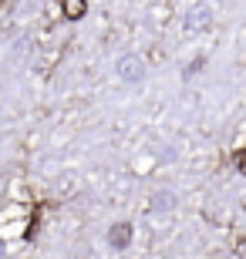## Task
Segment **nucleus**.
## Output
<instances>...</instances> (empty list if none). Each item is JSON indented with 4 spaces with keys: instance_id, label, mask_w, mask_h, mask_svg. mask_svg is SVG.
Segmentation results:
<instances>
[{
    "instance_id": "nucleus-2",
    "label": "nucleus",
    "mask_w": 246,
    "mask_h": 259,
    "mask_svg": "<svg viewBox=\"0 0 246 259\" xmlns=\"http://www.w3.org/2000/svg\"><path fill=\"white\" fill-rule=\"evenodd\" d=\"M118 74H122L125 81H138V77H142V61H138V58H122Z\"/></svg>"
},
{
    "instance_id": "nucleus-4",
    "label": "nucleus",
    "mask_w": 246,
    "mask_h": 259,
    "mask_svg": "<svg viewBox=\"0 0 246 259\" xmlns=\"http://www.w3.org/2000/svg\"><path fill=\"white\" fill-rule=\"evenodd\" d=\"M0 256H4V246H0Z\"/></svg>"
},
{
    "instance_id": "nucleus-3",
    "label": "nucleus",
    "mask_w": 246,
    "mask_h": 259,
    "mask_svg": "<svg viewBox=\"0 0 246 259\" xmlns=\"http://www.w3.org/2000/svg\"><path fill=\"white\" fill-rule=\"evenodd\" d=\"M78 10H81V0H67V17H81Z\"/></svg>"
},
{
    "instance_id": "nucleus-1",
    "label": "nucleus",
    "mask_w": 246,
    "mask_h": 259,
    "mask_svg": "<svg viewBox=\"0 0 246 259\" xmlns=\"http://www.w3.org/2000/svg\"><path fill=\"white\" fill-rule=\"evenodd\" d=\"M128 239H132V226H128V222H118V226H112V232H108V242H112L115 249L128 246Z\"/></svg>"
}]
</instances>
